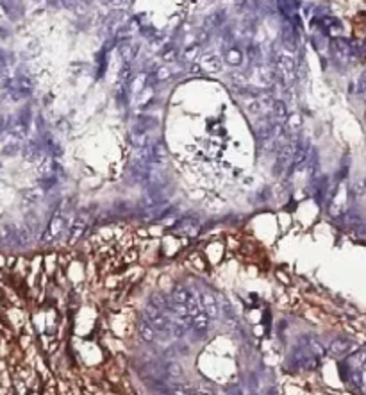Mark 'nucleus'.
Instances as JSON below:
<instances>
[{"label": "nucleus", "instance_id": "obj_1", "mask_svg": "<svg viewBox=\"0 0 366 395\" xmlns=\"http://www.w3.org/2000/svg\"><path fill=\"white\" fill-rule=\"evenodd\" d=\"M143 320L148 322V324L154 327L155 333H159V334H163V333H166V331H170V326H171V322H170V318H168V315L164 313V311L154 308V306H148V308H146V310H145V318H143Z\"/></svg>", "mask_w": 366, "mask_h": 395}, {"label": "nucleus", "instance_id": "obj_2", "mask_svg": "<svg viewBox=\"0 0 366 395\" xmlns=\"http://www.w3.org/2000/svg\"><path fill=\"white\" fill-rule=\"evenodd\" d=\"M320 361H321L320 358L309 354V352L304 349H298V347L291 354V365L297 368V370H314V368L320 365Z\"/></svg>", "mask_w": 366, "mask_h": 395}, {"label": "nucleus", "instance_id": "obj_3", "mask_svg": "<svg viewBox=\"0 0 366 395\" xmlns=\"http://www.w3.org/2000/svg\"><path fill=\"white\" fill-rule=\"evenodd\" d=\"M154 390L159 395H192L190 384L180 383L179 379H170V383H155Z\"/></svg>", "mask_w": 366, "mask_h": 395}, {"label": "nucleus", "instance_id": "obj_4", "mask_svg": "<svg viewBox=\"0 0 366 395\" xmlns=\"http://www.w3.org/2000/svg\"><path fill=\"white\" fill-rule=\"evenodd\" d=\"M197 301H199L202 311L208 315L209 318H216L220 315L218 313V304H216V299L213 297L211 294H208V292H200V294H197Z\"/></svg>", "mask_w": 366, "mask_h": 395}, {"label": "nucleus", "instance_id": "obj_5", "mask_svg": "<svg viewBox=\"0 0 366 395\" xmlns=\"http://www.w3.org/2000/svg\"><path fill=\"white\" fill-rule=\"evenodd\" d=\"M354 350V343L350 342V340H345V338H336V340H332L330 342V345H329V352L332 356H345V354H348V352H352Z\"/></svg>", "mask_w": 366, "mask_h": 395}, {"label": "nucleus", "instance_id": "obj_6", "mask_svg": "<svg viewBox=\"0 0 366 395\" xmlns=\"http://www.w3.org/2000/svg\"><path fill=\"white\" fill-rule=\"evenodd\" d=\"M298 349H304V350H307L309 354H313V356H316V358H323V354H325V349L321 347V343L320 342H316L314 338H302L300 342H298Z\"/></svg>", "mask_w": 366, "mask_h": 395}, {"label": "nucleus", "instance_id": "obj_7", "mask_svg": "<svg viewBox=\"0 0 366 395\" xmlns=\"http://www.w3.org/2000/svg\"><path fill=\"white\" fill-rule=\"evenodd\" d=\"M209 331V317L206 313H200L197 315V317H193V322H192V333H195V336H199V338H202V336H206Z\"/></svg>", "mask_w": 366, "mask_h": 395}, {"label": "nucleus", "instance_id": "obj_8", "mask_svg": "<svg viewBox=\"0 0 366 395\" xmlns=\"http://www.w3.org/2000/svg\"><path fill=\"white\" fill-rule=\"evenodd\" d=\"M190 297H192V292H190V290L184 288V286H177V288H175V292H173V295H171L170 301L177 302V304L186 306V302L190 301Z\"/></svg>", "mask_w": 366, "mask_h": 395}, {"label": "nucleus", "instance_id": "obj_9", "mask_svg": "<svg viewBox=\"0 0 366 395\" xmlns=\"http://www.w3.org/2000/svg\"><path fill=\"white\" fill-rule=\"evenodd\" d=\"M138 331H139V334H141V338L143 340H146V342H154V338L157 336V333L154 331V327L148 324L146 320H141L139 322V326H138Z\"/></svg>", "mask_w": 366, "mask_h": 395}, {"label": "nucleus", "instance_id": "obj_10", "mask_svg": "<svg viewBox=\"0 0 366 395\" xmlns=\"http://www.w3.org/2000/svg\"><path fill=\"white\" fill-rule=\"evenodd\" d=\"M168 304H170V299H164L163 295H152L150 297V306H154V308H157L161 311H166Z\"/></svg>", "mask_w": 366, "mask_h": 395}, {"label": "nucleus", "instance_id": "obj_11", "mask_svg": "<svg viewBox=\"0 0 366 395\" xmlns=\"http://www.w3.org/2000/svg\"><path fill=\"white\" fill-rule=\"evenodd\" d=\"M164 372H166V375L170 379H180L182 377V368H180V365H177V363H168L166 368H164Z\"/></svg>", "mask_w": 366, "mask_h": 395}, {"label": "nucleus", "instance_id": "obj_12", "mask_svg": "<svg viewBox=\"0 0 366 395\" xmlns=\"http://www.w3.org/2000/svg\"><path fill=\"white\" fill-rule=\"evenodd\" d=\"M227 395H245V391L241 388V384H231L227 388Z\"/></svg>", "mask_w": 366, "mask_h": 395}, {"label": "nucleus", "instance_id": "obj_13", "mask_svg": "<svg viewBox=\"0 0 366 395\" xmlns=\"http://www.w3.org/2000/svg\"><path fill=\"white\" fill-rule=\"evenodd\" d=\"M277 277H279V279H282V281H284V283H288V277H286L284 274L279 272V274H277Z\"/></svg>", "mask_w": 366, "mask_h": 395}, {"label": "nucleus", "instance_id": "obj_14", "mask_svg": "<svg viewBox=\"0 0 366 395\" xmlns=\"http://www.w3.org/2000/svg\"><path fill=\"white\" fill-rule=\"evenodd\" d=\"M195 395H208V393H195Z\"/></svg>", "mask_w": 366, "mask_h": 395}]
</instances>
